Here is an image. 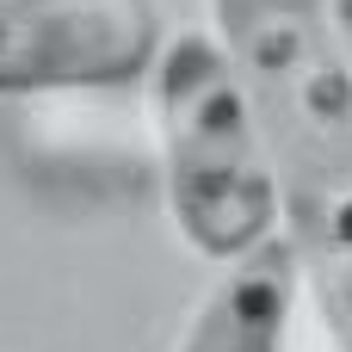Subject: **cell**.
Returning a JSON list of instances; mask_svg holds the SVG:
<instances>
[{
  "label": "cell",
  "instance_id": "cell-2",
  "mask_svg": "<svg viewBox=\"0 0 352 352\" xmlns=\"http://www.w3.org/2000/svg\"><path fill=\"white\" fill-rule=\"evenodd\" d=\"M161 192L179 241L204 266H241L278 235V179L254 124L241 68L217 31H179L148 74Z\"/></svg>",
  "mask_w": 352,
  "mask_h": 352
},
{
  "label": "cell",
  "instance_id": "cell-5",
  "mask_svg": "<svg viewBox=\"0 0 352 352\" xmlns=\"http://www.w3.org/2000/svg\"><path fill=\"white\" fill-rule=\"evenodd\" d=\"M322 12H328L334 43H340V56H346V68H352V0H322Z\"/></svg>",
  "mask_w": 352,
  "mask_h": 352
},
{
  "label": "cell",
  "instance_id": "cell-4",
  "mask_svg": "<svg viewBox=\"0 0 352 352\" xmlns=\"http://www.w3.org/2000/svg\"><path fill=\"white\" fill-rule=\"evenodd\" d=\"M291 303H297V260L285 241H272L217 278V291L198 303L173 352H285Z\"/></svg>",
  "mask_w": 352,
  "mask_h": 352
},
{
  "label": "cell",
  "instance_id": "cell-1",
  "mask_svg": "<svg viewBox=\"0 0 352 352\" xmlns=\"http://www.w3.org/2000/svg\"><path fill=\"white\" fill-rule=\"evenodd\" d=\"M278 179V229L334 352H352V68L322 0H210Z\"/></svg>",
  "mask_w": 352,
  "mask_h": 352
},
{
  "label": "cell",
  "instance_id": "cell-3",
  "mask_svg": "<svg viewBox=\"0 0 352 352\" xmlns=\"http://www.w3.org/2000/svg\"><path fill=\"white\" fill-rule=\"evenodd\" d=\"M161 43L148 0H0V99L148 87Z\"/></svg>",
  "mask_w": 352,
  "mask_h": 352
}]
</instances>
